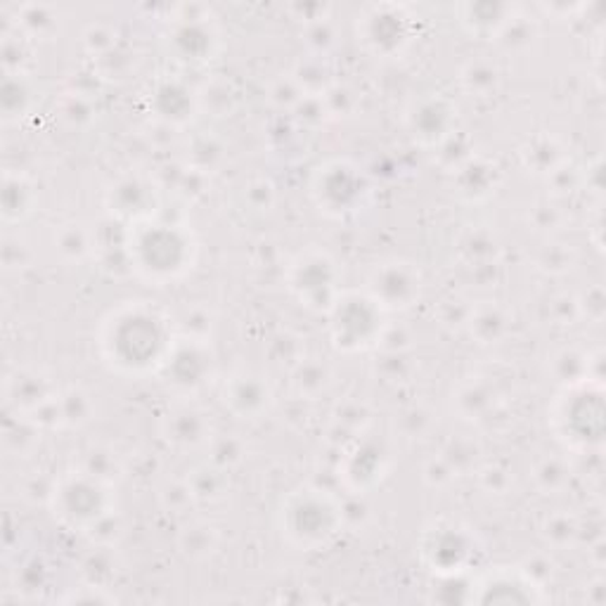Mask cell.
I'll list each match as a JSON object with an SVG mask.
<instances>
[{
    "mask_svg": "<svg viewBox=\"0 0 606 606\" xmlns=\"http://www.w3.org/2000/svg\"><path fill=\"white\" fill-rule=\"evenodd\" d=\"M48 505L62 526L90 533L102 519L117 511L114 484H104L96 476L74 470L53 481Z\"/></svg>",
    "mask_w": 606,
    "mask_h": 606,
    "instance_id": "obj_6",
    "label": "cell"
},
{
    "mask_svg": "<svg viewBox=\"0 0 606 606\" xmlns=\"http://www.w3.org/2000/svg\"><path fill=\"white\" fill-rule=\"evenodd\" d=\"M59 392L51 382L48 375H43L38 370H18L12 372L5 382V398L8 406L18 415H34L45 403L53 400Z\"/></svg>",
    "mask_w": 606,
    "mask_h": 606,
    "instance_id": "obj_21",
    "label": "cell"
},
{
    "mask_svg": "<svg viewBox=\"0 0 606 606\" xmlns=\"http://www.w3.org/2000/svg\"><path fill=\"white\" fill-rule=\"evenodd\" d=\"M484 548L470 526L453 519L431 521L419 538V557L441 579H458L478 566Z\"/></svg>",
    "mask_w": 606,
    "mask_h": 606,
    "instance_id": "obj_7",
    "label": "cell"
},
{
    "mask_svg": "<svg viewBox=\"0 0 606 606\" xmlns=\"http://www.w3.org/2000/svg\"><path fill=\"white\" fill-rule=\"evenodd\" d=\"M195 232L162 213L126 225V261L150 285H168L185 277L197 261Z\"/></svg>",
    "mask_w": 606,
    "mask_h": 606,
    "instance_id": "obj_2",
    "label": "cell"
},
{
    "mask_svg": "<svg viewBox=\"0 0 606 606\" xmlns=\"http://www.w3.org/2000/svg\"><path fill=\"white\" fill-rule=\"evenodd\" d=\"M59 403V415H62V427H81L90 422L92 415V400L81 388H67L57 396Z\"/></svg>",
    "mask_w": 606,
    "mask_h": 606,
    "instance_id": "obj_41",
    "label": "cell"
},
{
    "mask_svg": "<svg viewBox=\"0 0 606 606\" xmlns=\"http://www.w3.org/2000/svg\"><path fill=\"white\" fill-rule=\"evenodd\" d=\"M478 484L488 495H505L511 486V476L507 470L497 467V464H486V467H476Z\"/></svg>",
    "mask_w": 606,
    "mask_h": 606,
    "instance_id": "obj_48",
    "label": "cell"
},
{
    "mask_svg": "<svg viewBox=\"0 0 606 606\" xmlns=\"http://www.w3.org/2000/svg\"><path fill=\"white\" fill-rule=\"evenodd\" d=\"M344 503L320 486H299L285 495L277 509V531L289 548L316 552L344 531Z\"/></svg>",
    "mask_w": 606,
    "mask_h": 606,
    "instance_id": "obj_3",
    "label": "cell"
},
{
    "mask_svg": "<svg viewBox=\"0 0 606 606\" xmlns=\"http://www.w3.org/2000/svg\"><path fill=\"white\" fill-rule=\"evenodd\" d=\"M517 8L509 3H462L458 8L460 26L467 31L470 36L481 41H497L505 26L517 18Z\"/></svg>",
    "mask_w": 606,
    "mask_h": 606,
    "instance_id": "obj_22",
    "label": "cell"
},
{
    "mask_svg": "<svg viewBox=\"0 0 606 606\" xmlns=\"http://www.w3.org/2000/svg\"><path fill=\"white\" fill-rule=\"evenodd\" d=\"M363 289H367L388 313H394V310H408L422 299L425 275L415 263L392 258L377 263V266L372 268Z\"/></svg>",
    "mask_w": 606,
    "mask_h": 606,
    "instance_id": "obj_14",
    "label": "cell"
},
{
    "mask_svg": "<svg viewBox=\"0 0 606 606\" xmlns=\"http://www.w3.org/2000/svg\"><path fill=\"white\" fill-rule=\"evenodd\" d=\"M219 542L221 536L216 531V526L209 521H190L178 536V550L183 557L199 562V559H209L219 550Z\"/></svg>",
    "mask_w": 606,
    "mask_h": 606,
    "instance_id": "obj_30",
    "label": "cell"
},
{
    "mask_svg": "<svg viewBox=\"0 0 606 606\" xmlns=\"http://www.w3.org/2000/svg\"><path fill=\"white\" fill-rule=\"evenodd\" d=\"M458 104L443 92H429L410 102L406 126L419 147L439 150L448 137L458 133Z\"/></svg>",
    "mask_w": 606,
    "mask_h": 606,
    "instance_id": "obj_15",
    "label": "cell"
},
{
    "mask_svg": "<svg viewBox=\"0 0 606 606\" xmlns=\"http://www.w3.org/2000/svg\"><path fill=\"white\" fill-rule=\"evenodd\" d=\"M285 283L291 297L313 313H328L344 289L337 261L320 249H306L294 256L287 266Z\"/></svg>",
    "mask_w": 606,
    "mask_h": 606,
    "instance_id": "obj_9",
    "label": "cell"
},
{
    "mask_svg": "<svg viewBox=\"0 0 606 606\" xmlns=\"http://www.w3.org/2000/svg\"><path fill=\"white\" fill-rule=\"evenodd\" d=\"M55 246L67 261H84L98 246V240L84 223H67L55 235Z\"/></svg>",
    "mask_w": 606,
    "mask_h": 606,
    "instance_id": "obj_35",
    "label": "cell"
},
{
    "mask_svg": "<svg viewBox=\"0 0 606 606\" xmlns=\"http://www.w3.org/2000/svg\"><path fill=\"white\" fill-rule=\"evenodd\" d=\"M467 599L474 604H540L548 597L526 566H493L472 581Z\"/></svg>",
    "mask_w": 606,
    "mask_h": 606,
    "instance_id": "obj_13",
    "label": "cell"
},
{
    "mask_svg": "<svg viewBox=\"0 0 606 606\" xmlns=\"http://www.w3.org/2000/svg\"><path fill=\"white\" fill-rule=\"evenodd\" d=\"M536 36V26L528 22L521 14H517L515 20H511L500 36H497V43H503L507 51L511 48H526V45L533 43Z\"/></svg>",
    "mask_w": 606,
    "mask_h": 606,
    "instance_id": "obj_45",
    "label": "cell"
},
{
    "mask_svg": "<svg viewBox=\"0 0 606 606\" xmlns=\"http://www.w3.org/2000/svg\"><path fill=\"white\" fill-rule=\"evenodd\" d=\"M332 379H334L332 367L318 359H301L289 370V386L294 396L301 400H316L328 394Z\"/></svg>",
    "mask_w": 606,
    "mask_h": 606,
    "instance_id": "obj_26",
    "label": "cell"
},
{
    "mask_svg": "<svg viewBox=\"0 0 606 606\" xmlns=\"http://www.w3.org/2000/svg\"><path fill=\"white\" fill-rule=\"evenodd\" d=\"M162 439L176 450L207 448L216 437L213 422L207 410H201L188 398H180L159 419Z\"/></svg>",
    "mask_w": 606,
    "mask_h": 606,
    "instance_id": "obj_18",
    "label": "cell"
},
{
    "mask_svg": "<svg viewBox=\"0 0 606 606\" xmlns=\"http://www.w3.org/2000/svg\"><path fill=\"white\" fill-rule=\"evenodd\" d=\"M180 18L170 24L164 38L166 53L183 67H201L216 57L221 48V36L209 20L207 8H178Z\"/></svg>",
    "mask_w": 606,
    "mask_h": 606,
    "instance_id": "obj_11",
    "label": "cell"
},
{
    "mask_svg": "<svg viewBox=\"0 0 606 606\" xmlns=\"http://www.w3.org/2000/svg\"><path fill=\"white\" fill-rule=\"evenodd\" d=\"M238 107V90L225 79H211L197 90V110L213 117H230Z\"/></svg>",
    "mask_w": 606,
    "mask_h": 606,
    "instance_id": "obj_34",
    "label": "cell"
},
{
    "mask_svg": "<svg viewBox=\"0 0 606 606\" xmlns=\"http://www.w3.org/2000/svg\"><path fill=\"white\" fill-rule=\"evenodd\" d=\"M392 470V450L379 439L355 437L339 462V478L346 491L365 495L379 486Z\"/></svg>",
    "mask_w": 606,
    "mask_h": 606,
    "instance_id": "obj_16",
    "label": "cell"
},
{
    "mask_svg": "<svg viewBox=\"0 0 606 606\" xmlns=\"http://www.w3.org/2000/svg\"><path fill=\"white\" fill-rule=\"evenodd\" d=\"M209 450V462L219 464V467L223 470H230L232 464H240L244 460V445L238 441V439H223L216 433V437L211 439V443L207 445Z\"/></svg>",
    "mask_w": 606,
    "mask_h": 606,
    "instance_id": "obj_44",
    "label": "cell"
},
{
    "mask_svg": "<svg viewBox=\"0 0 606 606\" xmlns=\"http://www.w3.org/2000/svg\"><path fill=\"white\" fill-rule=\"evenodd\" d=\"M38 205L36 185L22 170H5L3 176V221L22 223Z\"/></svg>",
    "mask_w": 606,
    "mask_h": 606,
    "instance_id": "obj_25",
    "label": "cell"
},
{
    "mask_svg": "<svg viewBox=\"0 0 606 606\" xmlns=\"http://www.w3.org/2000/svg\"><path fill=\"white\" fill-rule=\"evenodd\" d=\"M550 427L571 453H599L604 445V384L599 379L564 384L550 406Z\"/></svg>",
    "mask_w": 606,
    "mask_h": 606,
    "instance_id": "obj_4",
    "label": "cell"
},
{
    "mask_svg": "<svg viewBox=\"0 0 606 606\" xmlns=\"http://www.w3.org/2000/svg\"><path fill=\"white\" fill-rule=\"evenodd\" d=\"M332 346L341 353H363L379 346L386 332L388 310L367 289H341L328 310Z\"/></svg>",
    "mask_w": 606,
    "mask_h": 606,
    "instance_id": "obj_5",
    "label": "cell"
},
{
    "mask_svg": "<svg viewBox=\"0 0 606 606\" xmlns=\"http://www.w3.org/2000/svg\"><path fill=\"white\" fill-rule=\"evenodd\" d=\"M223 159V147L216 137L199 135L188 145V166L192 174H209Z\"/></svg>",
    "mask_w": 606,
    "mask_h": 606,
    "instance_id": "obj_42",
    "label": "cell"
},
{
    "mask_svg": "<svg viewBox=\"0 0 606 606\" xmlns=\"http://www.w3.org/2000/svg\"><path fill=\"white\" fill-rule=\"evenodd\" d=\"M453 180H455V192L467 199V201H478L486 199L495 192L497 180H500V170L484 157H472L464 159L458 168H453Z\"/></svg>",
    "mask_w": 606,
    "mask_h": 606,
    "instance_id": "obj_23",
    "label": "cell"
},
{
    "mask_svg": "<svg viewBox=\"0 0 606 606\" xmlns=\"http://www.w3.org/2000/svg\"><path fill=\"white\" fill-rule=\"evenodd\" d=\"M524 166L536 176L550 178L554 170L566 162L564 147L559 145V140L552 135H538L528 140V145L521 150Z\"/></svg>",
    "mask_w": 606,
    "mask_h": 606,
    "instance_id": "obj_29",
    "label": "cell"
},
{
    "mask_svg": "<svg viewBox=\"0 0 606 606\" xmlns=\"http://www.w3.org/2000/svg\"><path fill=\"white\" fill-rule=\"evenodd\" d=\"M76 470L88 474V476H96V478L104 481V484H114V478L121 472V462H119L114 450L104 448V445H90L84 453L81 462L76 464Z\"/></svg>",
    "mask_w": 606,
    "mask_h": 606,
    "instance_id": "obj_37",
    "label": "cell"
},
{
    "mask_svg": "<svg viewBox=\"0 0 606 606\" xmlns=\"http://www.w3.org/2000/svg\"><path fill=\"white\" fill-rule=\"evenodd\" d=\"M372 185L365 170L351 159L320 164L310 178V197L330 219H346L367 207Z\"/></svg>",
    "mask_w": 606,
    "mask_h": 606,
    "instance_id": "obj_8",
    "label": "cell"
},
{
    "mask_svg": "<svg viewBox=\"0 0 606 606\" xmlns=\"http://www.w3.org/2000/svg\"><path fill=\"white\" fill-rule=\"evenodd\" d=\"M460 86L476 98H491L500 88V69L495 62L474 57L460 69Z\"/></svg>",
    "mask_w": 606,
    "mask_h": 606,
    "instance_id": "obj_31",
    "label": "cell"
},
{
    "mask_svg": "<svg viewBox=\"0 0 606 606\" xmlns=\"http://www.w3.org/2000/svg\"><path fill=\"white\" fill-rule=\"evenodd\" d=\"M213 375V351L209 339H195L178 334L159 377H164L170 392L180 398H190L209 384Z\"/></svg>",
    "mask_w": 606,
    "mask_h": 606,
    "instance_id": "obj_12",
    "label": "cell"
},
{
    "mask_svg": "<svg viewBox=\"0 0 606 606\" xmlns=\"http://www.w3.org/2000/svg\"><path fill=\"white\" fill-rule=\"evenodd\" d=\"M150 112L166 126H185L197 112V90L176 79V76H164L152 86Z\"/></svg>",
    "mask_w": 606,
    "mask_h": 606,
    "instance_id": "obj_20",
    "label": "cell"
},
{
    "mask_svg": "<svg viewBox=\"0 0 606 606\" xmlns=\"http://www.w3.org/2000/svg\"><path fill=\"white\" fill-rule=\"evenodd\" d=\"M185 484H188L197 505H211L223 500L228 495L230 478H228V470L207 460L197 464V467L188 474V478H185Z\"/></svg>",
    "mask_w": 606,
    "mask_h": 606,
    "instance_id": "obj_28",
    "label": "cell"
},
{
    "mask_svg": "<svg viewBox=\"0 0 606 606\" xmlns=\"http://www.w3.org/2000/svg\"><path fill=\"white\" fill-rule=\"evenodd\" d=\"M244 199H249V207H252V211H258V213L271 211V207L275 205L273 183L266 178L249 180L244 185Z\"/></svg>",
    "mask_w": 606,
    "mask_h": 606,
    "instance_id": "obj_47",
    "label": "cell"
},
{
    "mask_svg": "<svg viewBox=\"0 0 606 606\" xmlns=\"http://www.w3.org/2000/svg\"><path fill=\"white\" fill-rule=\"evenodd\" d=\"M38 104V86L24 69L5 71L3 90H0V107L5 121H20L34 112Z\"/></svg>",
    "mask_w": 606,
    "mask_h": 606,
    "instance_id": "obj_24",
    "label": "cell"
},
{
    "mask_svg": "<svg viewBox=\"0 0 606 606\" xmlns=\"http://www.w3.org/2000/svg\"><path fill=\"white\" fill-rule=\"evenodd\" d=\"M107 211L121 225H129L159 213V190L145 176H121L107 190Z\"/></svg>",
    "mask_w": 606,
    "mask_h": 606,
    "instance_id": "obj_19",
    "label": "cell"
},
{
    "mask_svg": "<svg viewBox=\"0 0 606 606\" xmlns=\"http://www.w3.org/2000/svg\"><path fill=\"white\" fill-rule=\"evenodd\" d=\"M453 400L458 406V412L464 419H478L493 406V388L484 379L476 377L467 384H462Z\"/></svg>",
    "mask_w": 606,
    "mask_h": 606,
    "instance_id": "obj_38",
    "label": "cell"
},
{
    "mask_svg": "<svg viewBox=\"0 0 606 606\" xmlns=\"http://www.w3.org/2000/svg\"><path fill=\"white\" fill-rule=\"evenodd\" d=\"M509 313L507 308L495 304V301H484L470 308V318H467V330L470 334L478 341V344H495L509 332Z\"/></svg>",
    "mask_w": 606,
    "mask_h": 606,
    "instance_id": "obj_27",
    "label": "cell"
},
{
    "mask_svg": "<svg viewBox=\"0 0 606 606\" xmlns=\"http://www.w3.org/2000/svg\"><path fill=\"white\" fill-rule=\"evenodd\" d=\"M562 246L564 244H550L548 249H546V252H542V256L538 258V263H540V268L542 271H548V273H564L566 268H571V263H566V261H559V252H562Z\"/></svg>",
    "mask_w": 606,
    "mask_h": 606,
    "instance_id": "obj_50",
    "label": "cell"
},
{
    "mask_svg": "<svg viewBox=\"0 0 606 606\" xmlns=\"http://www.w3.org/2000/svg\"><path fill=\"white\" fill-rule=\"evenodd\" d=\"M415 38V14L398 3H375L359 14V43L382 59L398 57Z\"/></svg>",
    "mask_w": 606,
    "mask_h": 606,
    "instance_id": "obj_10",
    "label": "cell"
},
{
    "mask_svg": "<svg viewBox=\"0 0 606 606\" xmlns=\"http://www.w3.org/2000/svg\"><path fill=\"white\" fill-rule=\"evenodd\" d=\"M571 464L562 455H542L531 470V478L542 495H557L571 484Z\"/></svg>",
    "mask_w": 606,
    "mask_h": 606,
    "instance_id": "obj_33",
    "label": "cell"
},
{
    "mask_svg": "<svg viewBox=\"0 0 606 606\" xmlns=\"http://www.w3.org/2000/svg\"><path fill=\"white\" fill-rule=\"evenodd\" d=\"M581 526L566 511H559V515H552L542 524V538L552 542L554 548H566L573 540L579 538Z\"/></svg>",
    "mask_w": 606,
    "mask_h": 606,
    "instance_id": "obj_43",
    "label": "cell"
},
{
    "mask_svg": "<svg viewBox=\"0 0 606 606\" xmlns=\"http://www.w3.org/2000/svg\"><path fill=\"white\" fill-rule=\"evenodd\" d=\"M221 406L242 422H256L266 417L275 403L271 382L254 370H238L221 382Z\"/></svg>",
    "mask_w": 606,
    "mask_h": 606,
    "instance_id": "obj_17",
    "label": "cell"
},
{
    "mask_svg": "<svg viewBox=\"0 0 606 606\" xmlns=\"http://www.w3.org/2000/svg\"><path fill=\"white\" fill-rule=\"evenodd\" d=\"M554 375L559 377V382L564 384H573L581 379H595L593 375V355L583 353L579 349H564L554 355Z\"/></svg>",
    "mask_w": 606,
    "mask_h": 606,
    "instance_id": "obj_36",
    "label": "cell"
},
{
    "mask_svg": "<svg viewBox=\"0 0 606 606\" xmlns=\"http://www.w3.org/2000/svg\"><path fill=\"white\" fill-rule=\"evenodd\" d=\"M84 43L90 55L102 57L117 48V31L104 24H90L84 34Z\"/></svg>",
    "mask_w": 606,
    "mask_h": 606,
    "instance_id": "obj_46",
    "label": "cell"
},
{
    "mask_svg": "<svg viewBox=\"0 0 606 606\" xmlns=\"http://www.w3.org/2000/svg\"><path fill=\"white\" fill-rule=\"evenodd\" d=\"M289 76L294 79V84L299 86L304 96H324V92L334 86L332 69L322 55H308L306 59L299 62L297 67H294Z\"/></svg>",
    "mask_w": 606,
    "mask_h": 606,
    "instance_id": "obj_32",
    "label": "cell"
},
{
    "mask_svg": "<svg viewBox=\"0 0 606 606\" xmlns=\"http://www.w3.org/2000/svg\"><path fill=\"white\" fill-rule=\"evenodd\" d=\"M176 339V324L159 306L129 301L100 322L98 351L102 363L121 377H159Z\"/></svg>",
    "mask_w": 606,
    "mask_h": 606,
    "instance_id": "obj_1",
    "label": "cell"
},
{
    "mask_svg": "<svg viewBox=\"0 0 606 606\" xmlns=\"http://www.w3.org/2000/svg\"><path fill=\"white\" fill-rule=\"evenodd\" d=\"M439 455L448 462V467L453 470L455 476H458V474H464V472H476L481 448L472 439L458 437V439L445 441V445L441 448Z\"/></svg>",
    "mask_w": 606,
    "mask_h": 606,
    "instance_id": "obj_39",
    "label": "cell"
},
{
    "mask_svg": "<svg viewBox=\"0 0 606 606\" xmlns=\"http://www.w3.org/2000/svg\"><path fill=\"white\" fill-rule=\"evenodd\" d=\"M18 29L29 38H43L57 29V12L48 5H24L18 12Z\"/></svg>",
    "mask_w": 606,
    "mask_h": 606,
    "instance_id": "obj_40",
    "label": "cell"
},
{
    "mask_svg": "<svg viewBox=\"0 0 606 606\" xmlns=\"http://www.w3.org/2000/svg\"><path fill=\"white\" fill-rule=\"evenodd\" d=\"M422 476H425L427 484H431V486H445V484H450V481L455 478V472L448 467V462L441 455H433L425 464Z\"/></svg>",
    "mask_w": 606,
    "mask_h": 606,
    "instance_id": "obj_49",
    "label": "cell"
}]
</instances>
